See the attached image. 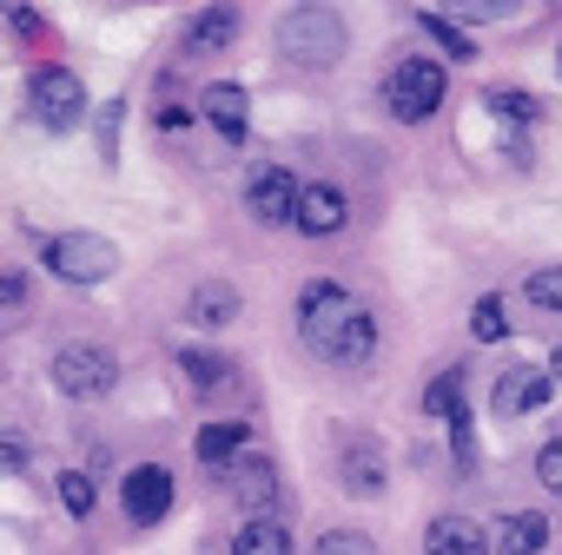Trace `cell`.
I'll return each mask as SVG.
<instances>
[{
  "instance_id": "cell-32",
  "label": "cell",
  "mask_w": 562,
  "mask_h": 555,
  "mask_svg": "<svg viewBox=\"0 0 562 555\" xmlns=\"http://www.w3.org/2000/svg\"><path fill=\"white\" fill-rule=\"evenodd\" d=\"M8 21H14V34H41V14L34 8H8Z\"/></svg>"
},
{
  "instance_id": "cell-31",
  "label": "cell",
  "mask_w": 562,
  "mask_h": 555,
  "mask_svg": "<svg viewBox=\"0 0 562 555\" xmlns=\"http://www.w3.org/2000/svg\"><path fill=\"white\" fill-rule=\"evenodd\" d=\"M27 298V271H0V305H21Z\"/></svg>"
},
{
  "instance_id": "cell-7",
  "label": "cell",
  "mask_w": 562,
  "mask_h": 555,
  "mask_svg": "<svg viewBox=\"0 0 562 555\" xmlns=\"http://www.w3.org/2000/svg\"><path fill=\"white\" fill-rule=\"evenodd\" d=\"M345 218H351V199H345L338 185H325V179H312V185H299V205H292V225H299L305 238H331V231H345Z\"/></svg>"
},
{
  "instance_id": "cell-11",
  "label": "cell",
  "mask_w": 562,
  "mask_h": 555,
  "mask_svg": "<svg viewBox=\"0 0 562 555\" xmlns=\"http://www.w3.org/2000/svg\"><path fill=\"white\" fill-rule=\"evenodd\" d=\"M549 371H536V364H516V371H503L496 377V390H490V410L496 417H522V410H536V404H549Z\"/></svg>"
},
{
  "instance_id": "cell-2",
  "label": "cell",
  "mask_w": 562,
  "mask_h": 555,
  "mask_svg": "<svg viewBox=\"0 0 562 555\" xmlns=\"http://www.w3.org/2000/svg\"><path fill=\"white\" fill-rule=\"evenodd\" d=\"M47 271L67 278V285H106L120 271V251L100 231H60V238H47Z\"/></svg>"
},
{
  "instance_id": "cell-17",
  "label": "cell",
  "mask_w": 562,
  "mask_h": 555,
  "mask_svg": "<svg viewBox=\"0 0 562 555\" xmlns=\"http://www.w3.org/2000/svg\"><path fill=\"white\" fill-rule=\"evenodd\" d=\"M371 351H378V318L358 305V312H351V325H345V331H338V338H331L318 358H331V364H364Z\"/></svg>"
},
{
  "instance_id": "cell-23",
  "label": "cell",
  "mask_w": 562,
  "mask_h": 555,
  "mask_svg": "<svg viewBox=\"0 0 562 555\" xmlns=\"http://www.w3.org/2000/svg\"><path fill=\"white\" fill-rule=\"evenodd\" d=\"M179 371H186L199 390H218V384L232 377V364H225L218 351H179Z\"/></svg>"
},
{
  "instance_id": "cell-8",
  "label": "cell",
  "mask_w": 562,
  "mask_h": 555,
  "mask_svg": "<svg viewBox=\"0 0 562 555\" xmlns=\"http://www.w3.org/2000/svg\"><path fill=\"white\" fill-rule=\"evenodd\" d=\"M338 483H345L351 496H384V483H391L384 443H371V437H351V443L338 450Z\"/></svg>"
},
{
  "instance_id": "cell-16",
  "label": "cell",
  "mask_w": 562,
  "mask_h": 555,
  "mask_svg": "<svg viewBox=\"0 0 562 555\" xmlns=\"http://www.w3.org/2000/svg\"><path fill=\"white\" fill-rule=\"evenodd\" d=\"M186 318H192L199 331H218V325L238 318V292L225 285V278H212V285H199V292L186 298Z\"/></svg>"
},
{
  "instance_id": "cell-28",
  "label": "cell",
  "mask_w": 562,
  "mask_h": 555,
  "mask_svg": "<svg viewBox=\"0 0 562 555\" xmlns=\"http://www.w3.org/2000/svg\"><path fill=\"white\" fill-rule=\"evenodd\" d=\"M536 483H542L549 496H562V437H549V443L536 450Z\"/></svg>"
},
{
  "instance_id": "cell-3",
  "label": "cell",
  "mask_w": 562,
  "mask_h": 555,
  "mask_svg": "<svg viewBox=\"0 0 562 555\" xmlns=\"http://www.w3.org/2000/svg\"><path fill=\"white\" fill-rule=\"evenodd\" d=\"M443 87H450V73H443L437 60H404V67L384 80V100H391V113H397L404 126H417V120H430V113L443 106Z\"/></svg>"
},
{
  "instance_id": "cell-18",
  "label": "cell",
  "mask_w": 562,
  "mask_h": 555,
  "mask_svg": "<svg viewBox=\"0 0 562 555\" xmlns=\"http://www.w3.org/2000/svg\"><path fill=\"white\" fill-rule=\"evenodd\" d=\"M490 548L496 555H536V548H549V522L542 516H496Z\"/></svg>"
},
{
  "instance_id": "cell-29",
  "label": "cell",
  "mask_w": 562,
  "mask_h": 555,
  "mask_svg": "<svg viewBox=\"0 0 562 555\" xmlns=\"http://www.w3.org/2000/svg\"><path fill=\"white\" fill-rule=\"evenodd\" d=\"M34 463V443L21 437V430H0V476H14V469H27Z\"/></svg>"
},
{
  "instance_id": "cell-9",
  "label": "cell",
  "mask_w": 562,
  "mask_h": 555,
  "mask_svg": "<svg viewBox=\"0 0 562 555\" xmlns=\"http://www.w3.org/2000/svg\"><path fill=\"white\" fill-rule=\"evenodd\" d=\"M245 205H251L265 225H285L292 205H299V179H292L285 166H258V172L245 179Z\"/></svg>"
},
{
  "instance_id": "cell-20",
  "label": "cell",
  "mask_w": 562,
  "mask_h": 555,
  "mask_svg": "<svg viewBox=\"0 0 562 555\" xmlns=\"http://www.w3.org/2000/svg\"><path fill=\"white\" fill-rule=\"evenodd\" d=\"M192 450H199V463H205V469H232V463L245 456V423H205Z\"/></svg>"
},
{
  "instance_id": "cell-22",
  "label": "cell",
  "mask_w": 562,
  "mask_h": 555,
  "mask_svg": "<svg viewBox=\"0 0 562 555\" xmlns=\"http://www.w3.org/2000/svg\"><path fill=\"white\" fill-rule=\"evenodd\" d=\"M522 298H529L536 312L562 318V264H542V271H529V285H522Z\"/></svg>"
},
{
  "instance_id": "cell-24",
  "label": "cell",
  "mask_w": 562,
  "mask_h": 555,
  "mask_svg": "<svg viewBox=\"0 0 562 555\" xmlns=\"http://www.w3.org/2000/svg\"><path fill=\"white\" fill-rule=\"evenodd\" d=\"M424 410L430 417H463V371H443V377H430V397H424Z\"/></svg>"
},
{
  "instance_id": "cell-15",
  "label": "cell",
  "mask_w": 562,
  "mask_h": 555,
  "mask_svg": "<svg viewBox=\"0 0 562 555\" xmlns=\"http://www.w3.org/2000/svg\"><path fill=\"white\" fill-rule=\"evenodd\" d=\"M238 41V8H199L186 27V54H218Z\"/></svg>"
},
{
  "instance_id": "cell-21",
  "label": "cell",
  "mask_w": 562,
  "mask_h": 555,
  "mask_svg": "<svg viewBox=\"0 0 562 555\" xmlns=\"http://www.w3.org/2000/svg\"><path fill=\"white\" fill-rule=\"evenodd\" d=\"M483 106H490L496 120H522V126H536V120H542V100H529V93H516V87H490V93H483Z\"/></svg>"
},
{
  "instance_id": "cell-26",
  "label": "cell",
  "mask_w": 562,
  "mask_h": 555,
  "mask_svg": "<svg viewBox=\"0 0 562 555\" xmlns=\"http://www.w3.org/2000/svg\"><path fill=\"white\" fill-rule=\"evenodd\" d=\"M318 555H378V542L364 529H325L318 535Z\"/></svg>"
},
{
  "instance_id": "cell-19",
  "label": "cell",
  "mask_w": 562,
  "mask_h": 555,
  "mask_svg": "<svg viewBox=\"0 0 562 555\" xmlns=\"http://www.w3.org/2000/svg\"><path fill=\"white\" fill-rule=\"evenodd\" d=\"M232 555H292V529L278 522V516H251L232 535Z\"/></svg>"
},
{
  "instance_id": "cell-10",
  "label": "cell",
  "mask_w": 562,
  "mask_h": 555,
  "mask_svg": "<svg viewBox=\"0 0 562 555\" xmlns=\"http://www.w3.org/2000/svg\"><path fill=\"white\" fill-rule=\"evenodd\" d=\"M120 502H126V516L146 529V522H159V516L172 509V476H166L159 463H139V469H126V489H120Z\"/></svg>"
},
{
  "instance_id": "cell-27",
  "label": "cell",
  "mask_w": 562,
  "mask_h": 555,
  "mask_svg": "<svg viewBox=\"0 0 562 555\" xmlns=\"http://www.w3.org/2000/svg\"><path fill=\"white\" fill-rule=\"evenodd\" d=\"M60 502H67V516H93V476L67 469V476H60Z\"/></svg>"
},
{
  "instance_id": "cell-33",
  "label": "cell",
  "mask_w": 562,
  "mask_h": 555,
  "mask_svg": "<svg viewBox=\"0 0 562 555\" xmlns=\"http://www.w3.org/2000/svg\"><path fill=\"white\" fill-rule=\"evenodd\" d=\"M549 384H562V351H555V358H549Z\"/></svg>"
},
{
  "instance_id": "cell-30",
  "label": "cell",
  "mask_w": 562,
  "mask_h": 555,
  "mask_svg": "<svg viewBox=\"0 0 562 555\" xmlns=\"http://www.w3.org/2000/svg\"><path fill=\"white\" fill-rule=\"evenodd\" d=\"M424 27H430V41H437L443 54H457V60H470V41H463V34H457V27L443 21V14H424Z\"/></svg>"
},
{
  "instance_id": "cell-13",
  "label": "cell",
  "mask_w": 562,
  "mask_h": 555,
  "mask_svg": "<svg viewBox=\"0 0 562 555\" xmlns=\"http://www.w3.org/2000/svg\"><path fill=\"white\" fill-rule=\"evenodd\" d=\"M232 496H238L251 516H265V509L278 502V469H271L265 456H238V463H232Z\"/></svg>"
},
{
  "instance_id": "cell-14",
  "label": "cell",
  "mask_w": 562,
  "mask_h": 555,
  "mask_svg": "<svg viewBox=\"0 0 562 555\" xmlns=\"http://www.w3.org/2000/svg\"><path fill=\"white\" fill-rule=\"evenodd\" d=\"M430 555H490V535L470 522V516H437L430 535H424Z\"/></svg>"
},
{
  "instance_id": "cell-1",
  "label": "cell",
  "mask_w": 562,
  "mask_h": 555,
  "mask_svg": "<svg viewBox=\"0 0 562 555\" xmlns=\"http://www.w3.org/2000/svg\"><path fill=\"white\" fill-rule=\"evenodd\" d=\"M278 54L292 67H305V73H318V67H331L345 54V21L331 8H292L278 21Z\"/></svg>"
},
{
  "instance_id": "cell-6",
  "label": "cell",
  "mask_w": 562,
  "mask_h": 555,
  "mask_svg": "<svg viewBox=\"0 0 562 555\" xmlns=\"http://www.w3.org/2000/svg\"><path fill=\"white\" fill-rule=\"evenodd\" d=\"M120 384V364H113V351H100V344H67L60 358H54V390H67V397H106Z\"/></svg>"
},
{
  "instance_id": "cell-12",
  "label": "cell",
  "mask_w": 562,
  "mask_h": 555,
  "mask_svg": "<svg viewBox=\"0 0 562 555\" xmlns=\"http://www.w3.org/2000/svg\"><path fill=\"white\" fill-rule=\"evenodd\" d=\"M199 106H205V120H212L225 139H245V120H251V100H245V87H232V80H212V87L199 93Z\"/></svg>"
},
{
  "instance_id": "cell-5",
  "label": "cell",
  "mask_w": 562,
  "mask_h": 555,
  "mask_svg": "<svg viewBox=\"0 0 562 555\" xmlns=\"http://www.w3.org/2000/svg\"><path fill=\"white\" fill-rule=\"evenodd\" d=\"M27 100H34V120H41L47 133H74L80 113H87V87H80V73H67V67H41L34 87H27Z\"/></svg>"
},
{
  "instance_id": "cell-25",
  "label": "cell",
  "mask_w": 562,
  "mask_h": 555,
  "mask_svg": "<svg viewBox=\"0 0 562 555\" xmlns=\"http://www.w3.org/2000/svg\"><path fill=\"white\" fill-rule=\"evenodd\" d=\"M470 338H483V344L509 338V312H503V298H476V305H470Z\"/></svg>"
},
{
  "instance_id": "cell-4",
  "label": "cell",
  "mask_w": 562,
  "mask_h": 555,
  "mask_svg": "<svg viewBox=\"0 0 562 555\" xmlns=\"http://www.w3.org/2000/svg\"><path fill=\"white\" fill-rule=\"evenodd\" d=\"M351 312H358V298L338 285V278H312V285L299 292V331L312 338V351H325L351 325Z\"/></svg>"
}]
</instances>
